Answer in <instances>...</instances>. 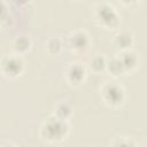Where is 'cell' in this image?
Returning <instances> with one entry per match:
<instances>
[{
	"label": "cell",
	"mask_w": 147,
	"mask_h": 147,
	"mask_svg": "<svg viewBox=\"0 0 147 147\" xmlns=\"http://www.w3.org/2000/svg\"><path fill=\"white\" fill-rule=\"evenodd\" d=\"M13 3H15L16 6H25L30 2V0H11Z\"/></svg>",
	"instance_id": "17"
},
{
	"label": "cell",
	"mask_w": 147,
	"mask_h": 147,
	"mask_svg": "<svg viewBox=\"0 0 147 147\" xmlns=\"http://www.w3.org/2000/svg\"><path fill=\"white\" fill-rule=\"evenodd\" d=\"M63 40L60 37H51L45 42V51L49 55H59L63 49Z\"/></svg>",
	"instance_id": "12"
},
{
	"label": "cell",
	"mask_w": 147,
	"mask_h": 147,
	"mask_svg": "<svg viewBox=\"0 0 147 147\" xmlns=\"http://www.w3.org/2000/svg\"><path fill=\"white\" fill-rule=\"evenodd\" d=\"M87 77V69L84 63L75 61L69 63L64 69V79L65 82L74 87L80 86L84 84Z\"/></svg>",
	"instance_id": "6"
},
{
	"label": "cell",
	"mask_w": 147,
	"mask_h": 147,
	"mask_svg": "<svg viewBox=\"0 0 147 147\" xmlns=\"http://www.w3.org/2000/svg\"><path fill=\"white\" fill-rule=\"evenodd\" d=\"M111 146H137L138 142L134 141L132 137H126V136H121L117 138H114V140L110 142Z\"/></svg>",
	"instance_id": "14"
},
{
	"label": "cell",
	"mask_w": 147,
	"mask_h": 147,
	"mask_svg": "<svg viewBox=\"0 0 147 147\" xmlns=\"http://www.w3.org/2000/svg\"><path fill=\"white\" fill-rule=\"evenodd\" d=\"M67 45L71 53L76 55H82L87 53L91 47V38L85 30H74L68 36Z\"/></svg>",
	"instance_id": "5"
},
{
	"label": "cell",
	"mask_w": 147,
	"mask_h": 147,
	"mask_svg": "<svg viewBox=\"0 0 147 147\" xmlns=\"http://www.w3.org/2000/svg\"><path fill=\"white\" fill-rule=\"evenodd\" d=\"M118 57L121 60V63L123 65L125 74H133L140 64L139 54L132 48L126 51H121L118 54Z\"/></svg>",
	"instance_id": "7"
},
{
	"label": "cell",
	"mask_w": 147,
	"mask_h": 147,
	"mask_svg": "<svg viewBox=\"0 0 147 147\" xmlns=\"http://www.w3.org/2000/svg\"><path fill=\"white\" fill-rule=\"evenodd\" d=\"M32 48V41L30 39V37L28 36H17L13 39L11 41V49L13 53L17 54V55H24L26 53H29Z\"/></svg>",
	"instance_id": "9"
},
{
	"label": "cell",
	"mask_w": 147,
	"mask_h": 147,
	"mask_svg": "<svg viewBox=\"0 0 147 147\" xmlns=\"http://www.w3.org/2000/svg\"><path fill=\"white\" fill-rule=\"evenodd\" d=\"M76 1H79V0H76Z\"/></svg>",
	"instance_id": "18"
},
{
	"label": "cell",
	"mask_w": 147,
	"mask_h": 147,
	"mask_svg": "<svg viewBox=\"0 0 147 147\" xmlns=\"http://www.w3.org/2000/svg\"><path fill=\"white\" fill-rule=\"evenodd\" d=\"M54 116H56L60 119L69 121L72 116V107L67 101H60L54 107Z\"/></svg>",
	"instance_id": "11"
},
{
	"label": "cell",
	"mask_w": 147,
	"mask_h": 147,
	"mask_svg": "<svg viewBox=\"0 0 147 147\" xmlns=\"http://www.w3.org/2000/svg\"><path fill=\"white\" fill-rule=\"evenodd\" d=\"M94 22L105 30H116L121 24V15L117 9L108 1L96 2L92 8Z\"/></svg>",
	"instance_id": "2"
},
{
	"label": "cell",
	"mask_w": 147,
	"mask_h": 147,
	"mask_svg": "<svg viewBox=\"0 0 147 147\" xmlns=\"http://www.w3.org/2000/svg\"><path fill=\"white\" fill-rule=\"evenodd\" d=\"M9 16V10H8V6L5 2V0H0V24H2L3 22L7 21Z\"/></svg>",
	"instance_id": "15"
},
{
	"label": "cell",
	"mask_w": 147,
	"mask_h": 147,
	"mask_svg": "<svg viewBox=\"0 0 147 147\" xmlns=\"http://www.w3.org/2000/svg\"><path fill=\"white\" fill-rule=\"evenodd\" d=\"M119 3H122L124 7H133L136 5H138L139 0H118Z\"/></svg>",
	"instance_id": "16"
},
{
	"label": "cell",
	"mask_w": 147,
	"mask_h": 147,
	"mask_svg": "<svg viewBox=\"0 0 147 147\" xmlns=\"http://www.w3.org/2000/svg\"><path fill=\"white\" fill-rule=\"evenodd\" d=\"M113 44L114 46L121 52V51H126V49H131L133 44H134V37L132 34L131 31L127 30H122L119 32H117L114 36L113 39Z\"/></svg>",
	"instance_id": "8"
},
{
	"label": "cell",
	"mask_w": 147,
	"mask_h": 147,
	"mask_svg": "<svg viewBox=\"0 0 147 147\" xmlns=\"http://www.w3.org/2000/svg\"><path fill=\"white\" fill-rule=\"evenodd\" d=\"M106 64H107V59L101 54H96L90 61V69L93 74L101 75L102 72L106 71Z\"/></svg>",
	"instance_id": "13"
},
{
	"label": "cell",
	"mask_w": 147,
	"mask_h": 147,
	"mask_svg": "<svg viewBox=\"0 0 147 147\" xmlns=\"http://www.w3.org/2000/svg\"><path fill=\"white\" fill-rule=\"evenodd\" d=\"M25 69L23 57L15 53H8L0 59V72L2 76L9 79H15L20 77Z\"/></svg>",
	"instance_id": "4"
},
{
	"label": "cell",
	"mask_w": 147,
	"mask_h": 147,
	"mask_svg": "<svg viewBox=\"0 0 147 147\" xmlns=\"http://www.w3.org/2000/svg\"><path fill=\"white\" fill-rule=\"evenodd\" d=\"M106 71L114 78H117V77H121L123 75H125L124 72V69H123V65L121 63V60L118 57V55L107 60V64H106Z\"/></svg>",
	"instance_id": "10"
},
{
	"label": "cell",
	"mask_w": 147,
	"mask_h": 147,
	"mask_svg": "<svg viewBox=\"0 0 147 147\" xmlns=\"http://www.w3.org/2000/svg\"><path fill=\"white\" fill-rule=\"evenodd\" d=\"M69 132V121L60 119L52 114L40 125L39 137L47 144H60L67 139Z\"/></svg>",
	"instance_id": "1"
},
{
	"label": "cell",
	"mask_w": 147,
	"mask_h": 147,
	"mask_svg": "<svg viewBox=\"0 0 147 147\" xmlns=\"http://www.w3.org/2000/svg\"><path fill=\"white\" fill-rule=\"evenodd\" d=\"M99 94L102 102L109 108H119L126 101L125 88L115 82H105L99 88Z\"/></svg>",
	"instance_id": "3"
}]
</instances>
